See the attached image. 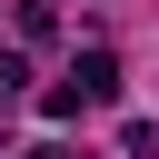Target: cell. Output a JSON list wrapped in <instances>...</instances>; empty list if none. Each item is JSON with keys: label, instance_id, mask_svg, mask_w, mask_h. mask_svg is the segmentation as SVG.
Here are the masks:
<instances>
[{"label": "cell", "instance_id": "cell-1", "mask_svg": "<svg viewBox=\"0 0 159 159\" xmlns=\"http://www.w3.org/2000/svg\"><path fill=\"white\" fill-rule=\"evenodd\" d=\"M70 89H80L89 109H109V99H119V60H109V50H80V70H70Z\"/></svg>", "mask_w": 159, "mask_h": 159}, {"label": "cell", "instance_id": "cell-2", "mask_svg": "<svg viewBox=\"0 0 159 159\" xmlns=\"http://www.w3.org/2000/svg\"><path fill=\"white\" fill-rule=\"evenodd\" d=\"M50 30H60V10H50V0H20V40H30V50H40V40H50Z\"/></svg>", "mask_w": 159, "mask_h": 159}, {"label": "cell", "instance_id": "cell-3", "mask_svg": "<svg viewBox=\"0 0 159 159\" xmlns=\"http://www.w3.org/2000/svg\"><path fill=\"white\" fill-rule=\"evenodd\" d=\"M20 89H30V60H20V50H0V99H20Z\"/></svg>", "mask_w": 159, "mask_h": 159}, {"label": "cell", "instance_id": "cell-4", "mask_svg": "<svg viewBox=\"0 0 159 159\" xmlns=\"http://www.w3.org/2000/svg\"><path fill=\"white\" fill-rule=\"evenodd\" d=\"M20 159H80V149H60V139H40V149H20Z\"/></svg>", "mask_w": 159, "mask_h": 159}]
</instances>
